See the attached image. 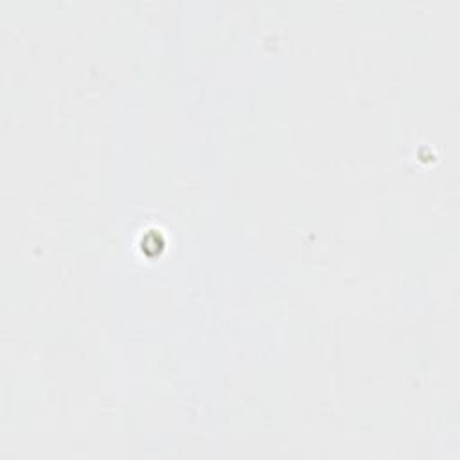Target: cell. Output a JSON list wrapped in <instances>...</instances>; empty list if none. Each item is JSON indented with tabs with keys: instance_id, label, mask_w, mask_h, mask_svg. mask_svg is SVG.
<instances>
[{
	"instance_id": "cell-1",
	"label": "cell",
	"mask_w": 460,
	"mask_h": 460,
	"mask_svg": "<svg viewBox=\"0 0 460 460\" xmlns=\"http://www.w3.org/2000/svg\"><path fill=\"white\" fill-rule=\"evenodd\" d=\"M164 245V238H162V234L157 229H148L141 236V241H139L142 256H146L148 259H159L162 256Z\"/></svg>"
}]
</instances>
